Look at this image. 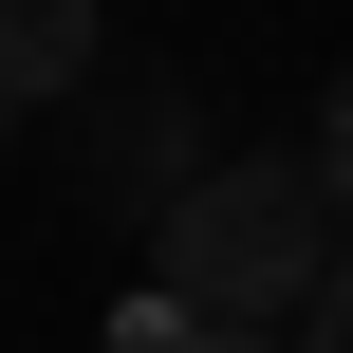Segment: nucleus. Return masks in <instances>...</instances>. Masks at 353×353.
<instances>
[{"instance_id":"nucleus-2","label":"nucleus","mask_w":353,"mask_h":353,"mask_svg":"<svg viewBox=\"0 0 353 353\" xmlns=\"http://www.w3.org/2000/svg\"><path fill=\"white\" fill-rule=\"evenodd\" d=\"M93 74V19L74 0H0V93H74Z\"/></svg>"},{"instance_id":"nucleus-3","label":"nucleus","mask_w":353,"mask_h":353,"mask_svg":"<svg viewBox=\"0 0 353 353\" xmlns=\"http://www.w3.org/2000/svg\"><path fill=\"white\" fill-rule=\"evenodd\" d=\"M112 353H205V335H186L168 298H112Z\"/></svg>"},{"instance_id":"nucleus-5","label":"nucleus","mask_w":353,"mask_h":353,"mask_svg":"<svg viewBox=\"0 0 353 353\" xmlns=\"http://www.w3.org/2000/svg\"><path fill=\"white\" fill-rule=\"evenodd\" d=\"M316 353H353V242H335V279H316Z\"/></svg>"},{"instance_id":"nucleus-6","label":"nucleus","mask_w":353,"mask_h":353,"mask_svg":"<svg viewBox=\"0 0 353 353\" xmlns=\"http://www.w3.org/2000/svg\"><path fill=\"white\" fill-rule=\"evenodd\" d=\"M205 353H261V335H205Z\"/></svg>"},{"instance_id":"nucleus-1","label":"nucleus","mask_w":353,"mask_h":353,"mask_svg":"<svg viewBox=\"0 0 353 353\" xmlns=\"http://www.w3.org/2000/svg\"><path fill=\"white\" fill-rule=\"evenodd\" d=\"M316 279H335V205H316V168H205L168 223H149V298L186 316V335H261L279 298L316 316Z\"/></svg>"},{"instance_id":"nucleus-4","label":"nucleus","mask_w":353,"mask_h":353,"mask_svg":"<svg viewBox=\"0 0 353 353\" xmlns=\"http://www.w3.org/2000/svg\"><path fill=\"white\" fill-rule=\"evenodd\" d=\"M316 205H353V74H335V112H316Z\"/></svg>"}]
</instances>
